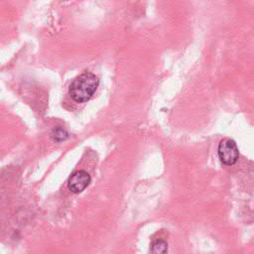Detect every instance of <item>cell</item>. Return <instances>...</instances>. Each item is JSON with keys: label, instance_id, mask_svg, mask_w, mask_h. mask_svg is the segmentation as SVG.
<instances>
[{"label": "cell", "instance_id": "cell-5", "mask_svg": "<svg viewBox=\"0 0 254 254\" xmlns=\"http://www.w3.org/2000/svg\"><path fill=\"white\" fill-rule=\"evenodd\" d=\"M68 137V133L62 127H57L52 132V138L57 142H63L66 140Z\"/></svg>", "mask_w": 254, "mask_h": 254}, {"label": "cell", "instance_id": "cell-3", "mask_svg": "<svg viewBox=\"0 0 254 254\" xmlns=\"http://www.w3.org/2000/svg\"><path fill=\"white\" fill-rule=\"evenodd\" d=\"M90 180L91 179H90V176L88 175V173H86L85 171H82V170L77 171L69 177L67 186H68V189L72 192L79 193L87 188V186L90 183Z\"/></svg>", "mask_w": 254, "mask_h": 254}, {"label": "cell", "instance_id": "cell-2", "mask_svg": "<svg viewBox=\"0 0 254 254\" xmlns=\"http://www.w3.org/2000/svg\"><path fill=\"white\" fill-rule=\"evenodd\" d=\"M217 153L222 164L226 166L234 165L239 157V152L236 143L229 138H225L220 141Z\"/></svg>", "mask_w": 254, "mask_h": 254}, {"label": "cell", "instance_id": "cell-1", "mask_svg": "<svg viewBox=\"0 0 254 254\" xmlns=\"http://www.w3.org/2000/svg\"><path fill=\"white\" fill-rule=\"evenodd\" d=\"M98 84L99 79L94 73L84 71L72 80L68 88V94L74 101L84 102L92 97Z\"/></svg>", "mask_w": 254, "mask_h": 254}, {"label": "cell", "instance_id": "cell-4", "mask_svg": "<svg viewBox=\"0 0 254 254\" xmlns=\"http://www.w3.org/2000/svg\"><path fill=\"white\" fill-rule=\"evenodd\" d=\"M151 254H168V244L165 240L158 239L152 243Z\"/></svg>", "mask_w": 254, "mask_h": 254}]
</instances>
